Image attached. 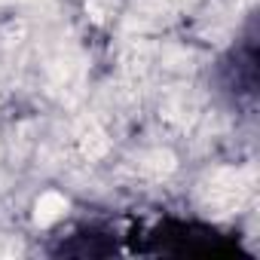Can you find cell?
I'll list each match as a JSON object with an SVG mask.
<instances>
[{
  "instance_id": "cell-1",
  "label": "cell",
  "mask_w": 260,
  "mask_h": 260,
  "mask_svg": "<svg viewBox=\"0 0 260 260\" xmlns=\"http://www.w3.org/2000/svg\"><path fill=\"white\" fill-rule=\"evenodd\" d=\"M77 138H80V150L86 159H101L107 150H110V141L104 135V128L95 122V119H83L80 128H77Z\"/></svg>"
},
{
  "instance_id": "cell-2",
  "label": "cell",
  "mask_w": 260,
  "mask_h": 260,
  "mask_svg": "<svg viewBox=\"0 0 260 260\" xmlns=\"http://www.w3.org/2000/svg\"><path fill=\"white\" fill-rule=\"evenodd\" d=\"M64 211H68V199H64L61 193H55V190H46V193L37 199V205H34V220H37L40 226H49V223H55Z\"/></svg>"
},
{
  "instance_id": "cell-3",
  "label": "cell",
  "mask_w": 260,
  "mask_h": 260,
  "mask_svg": "<svg viewBox=\"0 0 260 260\" xmlns=\"http://www.w3.org/2000/svg\"><path fill=\"white\" fill-rule=\"evenodd\" d=\"M141 172L150 178H166L175 172V153L172 150H150L141 156Z\"/></svg>"
}]
</instances>
